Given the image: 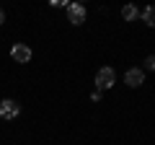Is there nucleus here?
I'll return each instance as SVG.
<instances>
[{"mask_svg": "<svg viewBox=\"0 0 155 145\" xmlns=\"http://www.w3.org/2000/svg\"><path fill=\"white\" fill-rule=\"evenodd\" d=\"M124 80H127L129 88H137V86L145 83V70H140V67H129L127 75H124Z\"/></svg>", "mask_w": 155, "mask_h": 145, "instance_id": "obj_4", "label": "nucleus"}, {"mask_svg": "<svg viewBox=\"0 0 155 145\" xmlns=\"http://www.w3.org/2000/svg\"><path fill=\"white\" fill-rule=\"evenodd\" d=\"M11 57H13L16 62H28V60H31V49H28L26 44H16V47L11 49Z\"/></svg>", "mask_w": 155, "mask_h": 145, "instance_id": "obj_5", "label": "nucleus"}, {"mask_svg": "<svg viewBox=\"0 0 155 145\" xmlns=\"http://www.w3.org/2000/svg\"><path fill=\"white\" fill-rule=\"evenodd\" d=\"M142 21L147 23L150 29H155V5H147V8L142 11Z\"/></svg>", "mask_w": 155, "mask_h": 145, "instance_id": "obj_6", "label": "nucleus"}, {"mask_svg": "<svg viewBox=\"0 0 155 145\" xmlns=\"http://www.w3.org/2000/svg\"><path fill=\"white\" fill-rule=\"evenodd\" d=\"M122 16H124V21H134V18L140 16V11H137L134 5H124V8H122Z\"/></svg>", "mask_w": 155, "mask_h": 145, "instance_id": "obj_7", "label": "nucleus"}, {"mask_svg": "<svg viewBox=\"0 0 155 145\" xmlns=\"http://www.w3.org/2000/svg\"><path fill=\"white\" fill-rule=\"evenodd\" d=\"M114 83H116V72H114V67H101V70L96 72V86H98V91L111 88Z\"/></svg>", "mask_w": 155, "mask_h": 145, "instance_id": "obj_1", "label": "nucleus"}, {"mask_svg": "<svg viewBox=\"0 0 155 145\" xmlns=\"http://www.w3.org/2000/svg\"><path fill=\"white\" fill-rule=\"evenodd\" d=\"M145 67H147V70H155V55H147V60H145Z\"/></svg>", "mask_w": 155, "mask_h": 145, "instance_id": "obj_8", "label": "nucleus"}, {"mask_svg": "<svg viewBox=\"0 0 155 145\" xmlns=\"http://www.w3.org/2000/svg\"><path fill=\"white\" fill-rule=\"evenodd\" d=\"M67 21H70L72 26H80V23L85 21V8L80 5V3H70V5H67Z\"/></svg>", "mask_w": 155, "mask_h": 145, "instance_id": "obj_2", "label": "nucleus"}, {"mask_svg": "<svg viewBox=\"0 0 155 145\" xmlns=\"http://www.w3.org/2000/svg\"><path fill=\"white\" fill-rule=\"evenodd\" d=\"M18 112H21V106H18L13 99L0 101V117H3V119H16V117H18Z\"/></svg>", "mask_w": 155, "mask_h": 145, "instance_id": "obj_3", "label": "nucleus"}, {"mask_svg": "<svg viewBox=\"0 0 155 145\" xmlns=\"http://www.w3.org/2000/svg\"><path fill=\"white\" fill-rule=\"evenodd\" d=\"M0 23H5V11L0 8Z\"/></svg>", "mask_w": 155, "mask_h": 145, "instance_id": "obj_9", "label": "nucleus"}]
</instances>
